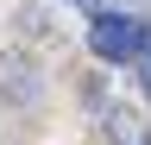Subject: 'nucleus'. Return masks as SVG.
Masks as SVG:
<instances>
[{
	"label": "nucleus",
	"mask_w": 151,
	"mask_h": 145,
	"mask_svg": "<svg viewBox=\"0 0 151 145\" xmlns=\"http://www.w3.org/2000/svg\"><path fill=\"white\" fill-rule=\"evenodd\" d=\"M145 19H132V13H94V25H88V50L101 63H139V50H145Z\"/></svg>",
	"instance_id": "1"
},
{
	"label": "nucleus",
	"mask_w": 151,
	"mask_h": 145,
	"mask_svg": "<svg viewBox=\"0 0 151 145\" xmlns=\"http://www.w3.org/2000/svg\"><path fill=\"white\" fill-rule=\"evenodd\" d=\"M107 133H113V145H151V126L126 107H107Z\"/></svg>",
	"instance_id": "2"
},
{
	"label": "nucleus",
	"mask_w": 151,
	"mask_h": 145,
	"mask_svg": "<svg viewBox=\"0 0 151 145\" xmlns=\"http://www.w3.org/2000/svg\"><path fill=\"white\" fill-rule=\"evenodd\" d=\"M139 88H145V101H151V32H145V50H139Z\"/></svg>",
	"instance_id": "3"
},
{
	"label": "nucleus",
	"mask_w": 151,
	"mask_h": 145,
	"mask_svg": "<svg viewBox=\"0 0 151 145\" xmlns=\"http://www.w3.org/2000/svg\"><path fill=\"white\" fill-rule=\"evenodd\" d=\"M69 6H82V13H101V0H69Z\"/></svg>",
	"instance_id": "4"
}]
</instances>
